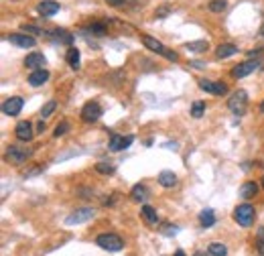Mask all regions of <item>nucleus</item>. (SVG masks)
I'll use <instances>...</instances> for the list:
<instances>
[{"label":"nucleus","mask_w":264,"mask_h":256,"mask_svg":"<svg viewBox=\"0 0 264 256\" xmlns=\"http://www.w3.org/2000/svg\"><path fill=\"white\" fill-rule=\"evenodd\" d=\"M53 37H55L59 43H63V45H71V41H73V37L67 31H63V29H55V31H53Z\"/></svg>","instance_id":"nucleus-25"},{"label":"nucleus","mask_w":264,"mask_h":256,"mask_svg":"<svg viewBox=\"0 0 264 256\" xmlns=\"http://www.w3.org/2000/svg\"><path fill=\"white\" fill-rule=\"evenodd\" d=\"M260 35H264V25H262V27H260Z\"/></svg>","instance_id":"nucleus-43"},{"label":"nucleus","mask_w":264,"mask_h":256,"mask_svg":"<svg viewBox=\"0 0 264 256\" xmlns=\"http://www.w3.org/2000/svg\"><path fill=\"white\" fill-rule=\"evenodd\" d=\"M29 157H31V150L29 148H21V146H9L7 148V159L11 163H15V165L25 163Z\"/></svg>","instance_id":"nucleus-7"},{"label":"nucleus","mask_w":264,"mask_h":256,"mask_svg":"<svg viewBox=\"0 0 264 256\" xmlns=\"http://www.w3.org/2000/svg\"><path fill=\"white\" fill-rule=\"evenodd\" d=\"M175 256H185V252H183V250H177V252H175Z\"/></svg>","instance_id":"nucleus-41"},{"label":"nucleus","mask_w":264,"mask_h":256,"mask_svg":"<svg viewBox=\"0 0 264 256\" xmlns=\"http://www.w3.org/2000/svg\"><path fill=\"white\" fill-rule=\"evenodd\" d=\"M43 65H45V55H43V53H31V55H27V59H25V67L41 69Z\"/></svg>","instance_id":"nucleus-16"},{"label":"nucleus","mask_w":264,"mask_h":256,"mask_svg":"<svg viewBox=\"0 0 264 256\" xmlns=\"http://www.w3.org/2000/svg\"><path fill=\"white\" fill-rule=\"evenodd\" d=\"M106 3H108L110 7H122V5L126 3V0H106Z\"/></svg>","instance_id":"nucleus-35"},{"label":"nucleus","mask_w":264,"mask_h":256,"mask_svg":"<svg viewBox=\"0 0 264 256\" xmlns=\"http://www.w3.org/2000/svg\"><path fill=\"white\" fill-rule=\"evenodd\" d=\"M96 244H98L100 248H104V250H108V252H118V250L124 248L122 238L116 236V234H100V236L96 238Z\"/></svg>","instance_id":"nucleus-3"},{"label":"nucleus","mask_w":264,"mask_h":256,"mask_svg":"<svg viewBox=\"0 0 264 256\" xmlns=\"http://www.w3.org/2000/svg\"><path fill=\"white\" fill-rule=\"evenodd\" d=\"M185 49H187V51H193V53H203V51L209 49V43H207V41H193V43H187Z\"/></svg>","instance_id":"nucleus-24"},{"label":"nucleus","mask_w":264,"mask_h":256,"mask_svg":"<svg viewBox=\"0 0 264 256\" xmlns=\"http://www.w3.org/2000/svg\"><path fill=\"white\" fill-rule=\"evenodd\" d=\"M163 234H165V236H171V234H177V228H175V226H173V228H171V226H167Z\"/></svg>","instance_id":"nucleus-36"},{"label":"nucleus","mask_w":264,"mask_h":256,"mask_svg":"<svg viewBox=\"0 0 264 256\" xmlns=\"http://www.w3.org/2000/svg\"><path fill=\"white\" fill-rule=\"evenodd\" d=\"M193 256H207V254H205V252H201V250H197V252H195Z\"/></svg>","instance_id":"nucleus-40"},{"label":"nucleus","mask_w":264,"mask_h":256,"mask_svg":"<svg viewBox=\"0 0 264 256\" xmlns=\"http://www.w3.org/2000/svg\"><path fill=\"white\" fill-rule=\"evenodd\" d=\"M234 53H238V47H236V45H232V43L220 45V47H218V51H216V55H218L220 59H228V57H232Z\"/></svg>","instance_id":"nucleus-18"},{"label":"nucleus","mask_w":264,"mask_h":256,"mask_svg":"<svg viewBox=\"0 0 264 256\" xmlns=\"http://www.w3.org/2000/svg\"><path fill=\"white\" fill-rule=\"evenodd\" d=\"M9 41H11L13 45H17V47H23V49H27V47H35V43H37L33 37L23 35V33H13V35H9Z\"/></svg>","instance_id":"nucleus-13"},{"label":"nucleus","mask_w":264,"mask_h":256,"mask_svg":"<svg viewBox=\"0 0 264 256\" xmlns=\"http://www.w3.org/2000/svg\"><path fill=\"white\" fill-rule=\"evenodd\" d=\"M203 110H205L203 102H195L193 108H191V116H193V118H201V116H203Z\"/></svg>","instance_id":"nucleus-31"},{"label":"nucleus","mask_w":264,"mask_h":256,"mask_svg":"<svg viewBox=\"0 0 264 256\" xmlns=\"http://www.w3.org/2000/svg\"><path fill=\"white\" fill-rule=\"evenodd\" d=\"M55 108H57V102L55 100H49L47 104L41 108V118H49L53 112H55Z\"/></svg>","instance_id":"nucleus-28"},{"label":"nucleus","mask_w":264,"mask_h":256,"mask_svg":"<svg viewBox=\"0 0 264 256\" xmlns=\"http://www.w3.org/2000/svg\"><path fill=\"white\" fill-rule=\"evenodd\" d=\"M114 169H116V167H114L112 163H98V165H96V171L102 173V175H112Z\"/></svg>","instance_id":"nucleus-29"},{"label":"nucleus","mask_w":264,"mask_h":256,"mask_svg":"<svg viewBox=\"0 0 264 256\" xmlns=\"http://www.w3.org/2000/svg\"><path fill=\"white\" fill-rule=\"evenodd\" d=\"M199 88L203 92H209V94H216V96H224L228 94V86L222 83V81H209V79H199Z\"/></svg>","instance_id":"nucleus-9"},{"label":"nucleus","mask_w":264,"mask_h":256,"mask_svg":"<svg viewBox=\"0 0 264 256\" xmlns=\"http://www.w3.org/2000/svg\"><path fill=\"white\" fill-rule=\"evenodd\" d=\"M262 187H264V177H262Z\"/></svg>","instance_id":"nucleus-44"},{"label":"nucleus","mask_w":264,"mask_h":256,"mask_svg":"<svg viewBox=\"0 0 264 256\" xmlns=\"http://www.w3.org/2000/svg\"><path fill=\"white\" fill-rule=\"evenodd\" d=\"M37 130H39V132H43V130H45V122H43V120L39 122V126H37Z\"/></svg>","instance_id":"nucleus-39"},{"label":"nucleus","mask_w":264,"mask_h":256,"mask_svg":"<svg viewBox=\"0 0 264 256\" xmlns=\"http://www.w3.org/2000/svg\"><path fill=\"white\" fill-rule=\"evenodd\" d=\"M158 183H161L163 187H175L177 185V177L171 171H163L161 175H158Z\"/></svg>","instance_id":"nucleus-21"},{"label":"nucleus","mask_w":264,"mask_h":256,"mask_svg":"<svg viewBox=\"0 0 264 256\" xmlns=\"http://www.w3.org/2000/svg\"><path fill=\"white\" fill-rule=\"evenodd\" d=\"M87 33H92V35H96V37H104V35H106V27L100 25V23H94V25L87 27Z\"/></svg>","instance_id":"nucleus-30"},{"label":"nucleus","mask_w":264,"mask_h":256,"mask_svg":"<svg viewBox=\"0 0 264 256\" xmlns=\"http://www.w3.org/2000/svg\"><path fill=\"white\" fill-rule=\"evenodd\" d=\"M258 67H260V61H252V59H248V61H244V63L236 65V67L232 69V75L240 79V77H246V75L254 73Z\"/></svg>","instance_id":"nucleus-8"},{"label":"nucleus","mask_w":264,"mask_h":256,"mask_svg":"<svg viewBox=\"0 0 264 256\" xmlns=\"http://www.w3.org/2000/svg\"><path fill=\"white\" fill-rule=\"evenodd\" d=\"M142 43H144V47H148L150 51H154V53H158V55L167 57L169 61H177V59H179V55L175 53V51L167 49L161 41H156V39H152V37H148V35H142Z\"/></svg>","instance_id":"nucleus-2"},{"label":"nucleus","mask_w":264,"mask_h":256,"mask_svg":"<svg viewBox=\"0 0 264 256\" xmlns=\"http://www.w3.org/2000/svg\"><path fill=\"white\" fill-rule=\"evenodd\" d=\"M67 130H69V124H67V122H61V124H57V126H55V132H53V136L59 138V136H63Z\"/></svg>","instance_id":"nucleus-33"},{"label":"nucleus","mask_w":264,"mask_h":256,"mask_svg":"<svg viewBox=\"0 0 264 256\" xmlns=\"http://www.w3.org/2000/svg\"><path fill=\"white\" fill-rule=\"evenodd\" d=\"M199 224H201L203 228L214 226V224H216V214L211 212V210H203V212L199 214Z\"/></svg>","instance_id":"nucleus-22"},{"label":"nucleus","mask_w":264,"mask_h":256,"mask_svg":"<svg viewBox=\"0 0 264 256\" xmlns=\"http://www.w3.org/2000/svg\"><path fill=\"white\" fill-rule=\"evenodd\" d=\"M207 9L211 13H224L228 9V3H226V0H211V3L207 5Z\"/></svg>","instance_id":"nucleus-27"},{"label":"nucleus","mask_w":264,"mask_h":256,"mask_svg":"<svg viewBox=\"0 0 264 256\" xmlns=\"http://www.w3.org/2000/svg\"><path fill=\"white\" fill-rule=\"evenodd\" d=\"M140 216H142V220H144L146 224H150V226H154V224L158 222V214H156V210L150 208V206H142Z\"/></svg>","instance_id":"nucleus-17"},{"label":"nucleus","mask_w":264,"mask_h":256,"mask_svg":"<svg viewBox=\"0 0 264 256\" xmlns=\"http://www.w3.org/2000/svg\"><path fill=\"white\" fill-rule=\"evenodd\" d=\"M165 15H169V9H161V11H156V17H158V19L165 17Z\"/></svg>","instance_id":"nucleus-37"},{"label":"nucleus","mask_w":264,"mask_h":256,"mask_svg":"<svg viewBox=\"0 0 264 256\" xmlns=\"http://www.w3.org/2000/svg\"><path fill=\"white\" fill-rule=\"evenodd\" d=\"M234 220H236L240 226L248 228V226L254 224V220H256V212H254V208L250 206V203H242V206H238V208L234 210Z\"/></svg>","instance_id":"nucleus-4"},{"label":"nucleus","mask_w":264,"mask_h":256,"mask_svg":"<svg viewBox=\"0 0 264 256\" xmlns=\"http://www.w3.org/2000/svg\"><path fill=\"white\" fill-rule=\"evenodd\" d=\"M134 142V138L132 136H122V134H112L110 136V150H124V148H128L130 144Z\"/></svg>","instance_id":"nucleus-12"},{"label":"nucleus","mask_w":264,"mask_h":256,"mask_svg":"<svg viewBox=\"0 0 264 256\" xmlns=\"http://www.w3.org/2000/svg\"><path fill=\"white\" fill-rule=\"evenodd\" d=\"M94 216H96V210H92V208H79V210L71 212V214H69V216L65 218V224H67V226H77V224H85V222L94 220Z\"/></svg>","instance_id":"nucleus-5"},{"label":"nucleus","mask_w":264,"mask_h":256,"mask_svg":"<svg viewBox=\"0 0 264 256\" xmlns=\"http://www.w3.org/2000/svg\"><path fill=\"white\" fill-rule=\"evenodd\" d=\"M189 65H191V67H195V69H201V67H205V65H203L201 61H191Z\"/></svg>","instance_id":"nucleus-38"},{"label":"nucleus","mask_w":264,"mask_h":256,"mask_svg":"<svg viewBox=\"0 0 264 256\" xmlns=\"http://www.w3.org/2000/svg\"><path fill=\"white\" fill-rule=\"evenodd\" d=\"M23 31L33 33V35H41V29H39V27H33V25H25V27H23Z\"/></svg>","instance_id":"nucleus-34"},{"label":"nucleus","mask_w":264,"mask_h":256,"mask_svg":"<svg viewBox=\"0 0 264 256\" xmlns=\"http://www.w3.org/2000/svg\"><path fill=\"white\" fill-rule=\"evenodd\" d=\"M15 134H17V138H19V140H23V142L33 140V136H35L33 126H31V122H27V120H23V122H19V124H17Z\"/></svg>","instance_id":"nucleus-11"},{"label":"nucleus","mask_w":264,"mask_h":256,"mask_svg":"<svg viewBox=\"0 0 264 256\" xmlns=\"http://www.w3.org/2000/svg\"><path fill=\"white\" fill-rule=\"evenodd\" d=\"M21 110H23V98L13 96V98L5 100V104H3V112H5L7 116H17Z\"/></svg>","instance_id":"nucleus-10"},{"label":"nucleus","mask_w":264,"mask_h":256,"mask_svg":"<svg viewBox=\"0 0 264 256\" xmlns=\"http://www.w3.org/2000/svg\"><path fill=\"white\" fill-rule=\"evenodd\" d=\"M130 197L134 199V201H146L148 199V189H146V185H134L132 187V191H130Z\"/></svg>","instance_id":"nucleus-19"},{"label":"nucleus","mask_w":264,"mask_h":256,"mask_svg":"<svg viewBox=\"0 0 264 256\" xmlns=\"http://www.w3.org/2000/svg\"><path fill=\"white\" fill-rule=\"evenodd\" d=\"M100 116H102V106L98 102H87V104L81 108V120L83 122H96V120H100Z\"/></svg>","instance_id":"nucleus-6"},{"label":"nucleus","mask_w":264,"mask_h":256,"mask_svg":"<svg viewBox=\"0 0 264 256\" xmlns=\"http://www.w3.org/2000/svg\"><path fill=\"white\" fill-rule=\"evenodd\" d=\"M256 244H258V252L260 256H264V226L258 228V234H256Z\"/></svg>","instance_id":"nucleus-32"},{"label":"nucleus","mask_w":264,"mask_h":256,"mask_svg":"<svg viewBox=\"0 0 264 256\" xmlns=\"http://www.w3.org/2000/svg\"><path fill=\"white\" fill-rule=\"evenodd\" d=\"M67 63H69L73 69L79 67V51H77L75 47H71V49L67 51Z\"/></svg>","instance_id":"nucleus-26"},{"label":"nucleus","mask_w":264,"mask_h":256,"mask_svg":"<svg viewBox=\"0 0 264 256\" xmlns=\"http://www.w3.org/2000/svg\"><path fill=\"white\" fill-rule=\"evenodd\" d=\"M207 252H209L211 256H228V248H226L222 242H211V244L207 246Z\"/></svg>","instance_id":"nucleus-23"},{"label":"nucleus","mask_w":264,"mask_h":256,"mask_svg":"<svg viewBox=\"0 0 264 256\" xmlns=\"http://www.w3.org/2000/svg\"><path fill=\"white\" fill-rule=\"evenodd\" d=\"M228 108L236 114V116H244L246 114V108H248V94L244 90H236L230 100H228Z\"/></svg>","instance_id":"nucleus-1"},{"label":"nucleus","mask_w":264,"mask_h":256,"mask_svg":"<svg viewBox=\"0 0 264 256\" xmlns=\"http://www.w3.org/2000/svg\"><path fill=\"white\" fill-rule=\"evenodd\" d=\"M260 110H262V112H264V100H262V104H260Z\"/></svg>","instance_id":"nucleus-42"},{"label":"nucleus","mask_w":264,"mask_h":256,"mask_svg":"<svg viewBox=\"0 0 264 256\" xmlns=\"http://www.w3.org/2000/svg\"><path fill=\"white\" fill-rule=\"evenodd\" d=\"M258 193V185L254 183V181H246L242 187H240V195L244 197V199H250V197H254Z\"/></svg>","instance_id":"nucleus-20"},{"label":"nucleus","mask_w":264,"mask_h":256,"mask_svg":"<svg viewBox=\"0 0 264 256\" xmlns=\"http://www.w3.org/2000/svg\"><path fill=\"white\" fill-rule=\"evenodd\" d=\"M37 11L43 17H53L55 13H59V3H53V0H43V3H39Z\"/></svg>","instance_id":"nucleus-14"},{"label":"nucleus","mask_w":264,"mask_h":256,"mask_svg":"<svg viewBox=\"0 0 264 256\" xmlns=\"http://www.w3.org/2000/svg\"><path fill=\"white\" fill-rule=\"evenodd\" d=\"M49 79V71L47 69H33L31 71V75H29V83L33 86V88H39V86H43L45 81Z\"/></svg>","instance_id":"nucleus-15"}]
</instances>
